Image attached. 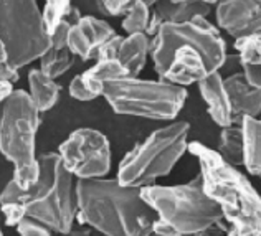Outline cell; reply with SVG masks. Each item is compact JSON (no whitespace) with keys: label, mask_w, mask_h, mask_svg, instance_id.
<instances>
[{"label":"cell","mask_w":261,"mask_h":236,"mask_svg":"<svg viewBox=\"0 0 261 236\" xmlns=\"http://www.w3.org/2000/svg\"><path fill=\"white\" fill-rule=\"evenodd\" d=\"M258 177H259V180H261V173H259V175H258Z\"/></svg>","instance_id":"obj_40"},{"label":"cell","mask_w":261,"mask_h":236,"mask_svg":"<svg viewBox=\"0 0 261 236\" xmlns=\"http://www.w3.org/2000/svg\"><path fill=\"white\" fill-rule=\"evenodd\" d=\"M152 234L155 236H184L182 233H178L175 228H172L170 225H167L166 221H162L157 218L152 225Z\"/></svg>","instance_id":"obj_30"},{"label":"cell","mask_w":261,"mask_h":236,"mask_svg":"<svg viewBox=\"0 0 261 236\" xmlns=\"http://www.w3.org/2000/svg\"><path fill=\"white\" fill-rule=\"evenodd\" d=\"M78 223L102 236H152L157 213L142 198L141 187L118 178L76 180Z\"/></svg>","instance_id":"obj_1"},{"label":"cell","mask_w":261,"mask_h":236,"mask_svg":"<svg viewBox=\"0 0 261 236\" xmlns=\"http://www.w3.org/2000/svg\"><path fill=\"white\" fill-rule=\"evenodd\" d=\"M197 2H202V4H205V5H215V4H218L220 0H197Z\"/></svg>","instance_id":"obj_35"},{"label":"cell","mask_w":261,"mask_h":236,"mask_svg":"<svg viewBox=\"0 0 261 236\" xmlns=\"http://www.w3.org/2000/svg\"><path fill=\"white\" fill-rule=\"evenodd\" d=\"M0 40L7 45L9 63L18 69L50 50V35L37 0H0Z\"/></svg>","instance_id":"obj_8"},{"label":"cell","mask_w":261,"mask_h":236,"mask_svg":"<svg viewBox=\"0 0 261 236\" xmlns=\"http://www.w3.org/2000/svg\"><path fill=\"white\" fill-rule=\"evenodd\" d=\"M137 0H96L99 12L106 13L111 17H119L124 15V12L127 10L129 5H133Z\"/></svg>","instance_id":"obj_24"},{"label":"cell","mask_w":261,"mask_h":236,"mask_svg":"<svg viewBox=\"0 0 261 236\" xmlns=\"http://www.w3.org/2000/svg\"><path fill=\"white\" fill-rule=\"evenodd\" d=\"M58 155L76 180L102 178L111 170V145L108 137L91 127L73 130L60 144Z\"/></svg>","instance_id":"obj_9"},{"label":"cell","mask_w":261,"mask_h":236,"mask_svg":"<svg viewBox=\"0 0 261 236\" xmlns=\"http://www.w3.org/2000/svg\"><path fill=\"white\" fill-rule=\"evenodd\" d=\"M189 152L200 165L198 175L203 192L220 206L226 223L243 236H258L261 233V195L250 178L202 142H189Z\"/></svg>","instance_id":"obj_3"},{"label":"cell","mask_w":261,"mask_h":236,"mask_svg":"<svg viewBox=\"0 0 261 236\" xmlns=\"http://www.w3.org/2000/svg\"><path fill=\"white\" fill-rule=\"evenodd\" d=\"M0 212L4 213L5 225H9V226H17L20 221H22L27 217L23 205L18 203V202L0 203Z\"/></svg>","instance_id":"obj_25"},{"label":"cell","mask_w":261,"mask_h":236,"mask_svg":"<svg viewBox=\"0 0 261 236\" xmlns=\"http://www.w3.org/2000/svg\"><path fill=\"white\" fill-rule=\"evenodd\" d=\"M101 96L116 114L172 121L187 101V89L164 80H141L139 76L108 81Z\"/></svg>","instance_id":"obj_7"},{"label":"cell","mask_w":261,"mask_h":236,"mask_svg":"<svg viewBox=\"0 0 261 236\" xmlns=\"http://www.w3.org/2000/svg\"><path fill=\"white\" fill-rule=\"evenodd\" d=\"M256 2H258V4H259V5H261V0H256Z\"/></svg>","instance_id":"obj_39"},{"label":"cell","mask_w":261,"mask_h":236,"mask_svg":"<svg viewBox=\"0 0 261 236\" xmlns=\"http://www.w3.org/2000/svg\"><path fill=\"white\" fill-rule=\"evenodd\" d=\"M215 18L218 29L235 40L261 32V5L256 0H220Z\"/></svg>","instance_id":"obj_10"},{"label":"cell","mask_w":261,"mask_h":236,"mask_svg":"<svg viewBox=\"0 0 261 236\" xmlns=\"http://www.w3.org/2000/svg\"><path fill=\"white\" fill-rule=\"evenodd\" d=\"M40 111L23 89L13 93L0 104V154L13 165V180L22 190H29L40 177L37 157V133Z\"/></svg>","instance_id":"obj_5"},{"label":"cell","mask_w":261,"mask_h":236,"mask_svg":"<svg viewBox=\"0 0 261 236\" xmlns=\"http://www.w3.org/2000/svg\"><path fill=\"white\" fill-rule=\"evenodd\" d=\"M124 76H127L126 69L122 68L118 58H113V60H98L94 66L86 69L85 73H81V80H83V85L86 86L88 91L98 98V96H101L102 86L108 81L124 78Z\"/></svg>","instance_id":"obj_16"},{"label":"cell","mask_w":261,"mask_h":236,"mask_svg":"<svg viewBox=\"0 0 261 236\" xmlns=\"http://www.w3.org/2000/svg\"><path fill=\"white\" fill-rule=\"evenodd\" d=\"M60 236H102V234L88 225H78V228L73 226L66 234H60Z\"/></svg>","instance_id":"obj_31"},{"label":"cell","mask_w":261,"mask_h":236,"mask_svg":"<svg viewBox=\"0 0 261 236\" xmlns=\"http://www.w3.org/2000/svg\"><path fill=\"white\" fill-rule=\"evenodd\" d=\"M38 161L37 183L22 190L15 180H9L0 193V203H22L27 217L42 221L53 233L66 234L74 226L78 213L76 178L65 169L58 152H46Z\"/></svg>","instance_id":"obj_2"},{"label":"cell","mask_w":261,"mask_h":236,"mask_svg":"<svg viewBox=\"0 0 261 236\" xmlns=\"http://www.w3.org/2000/svg\"><path fill=\"white\" fill-rule=\"evenodd\" d=\"M218 154L222 155L225 162L235 167L243 165V136L240 124L223 127L218 139Z\"/></svg>","instance_id":"obj_18"},{"label":"cell","mask_w":261,"mask_h":236,"mask_svg":"<svg viewBox=\"0 0 261 236\" xmlns=\"http://www.w3.org/2000/svg\"><path fill=\"white\" fill-rule=\"evenodd\" d=\"M70 7L71 0H45V9L42 10V15L48 35L57 29L58 23L66 17Z\"/></svg>","instance_id":"obj_22"},{"label":"cell","mask_w":261,"mask_h":236,"mask_svg":"<svg viewBox=\"0 0 261 236\" xmlns=\"http://www.w3.org/2000/svg\"><path fill=\"white\" fill-rule=\"evenodd\" d=\"M142 198L166 221L184 236L203 231H228V223L220 206L203 192L202 178L197 175L189 183L142 187Z\"/></svg>","instance_id":"obj_4"},{"label":"cell","mask_w":261,"mask_h":236,"mask_svg":"<svg viewBox=\"0 0 261 236\" xmlns=\"http://www.w3.org/2000/svg\"><path fill=\"white\" fill-rule=\"evenodd\" d=\"M258 236H261V233H259V234H258Z\"/></svg>","instance_id":"obj_41"},{"label":"cell","mask_w":261,"mask_h":236,"mask_svg":"<svg viewBox=\"0 0 261 236\" xmlns=\"http://www.w3.org/2000/svg\"><path fill=\"white\" fill-rule=\"evenodd\" d=\"M124 37H121V35L116 33L113 38H109L106 43H102L99 46V50L96 51V57L94 60L98 61V60H113L118 57V50H119V45H121V41Z\"/></svg>","instance_id":"obj_26"},{"label":"cell","mask_w":261,"mask_h":236,"mask_svg":"<svg viewBox=\"0 0 261 236\" xmlns=\"http://www.w3.org/2000/svg\"><path fill=\"white\" fill-rule=\"evenodd\" d=\"M223 81L231 106L233 124H240L243 116H261V89L251 88L242 71L226 76Z\"/></svg>","instance_id":"obj_12"},{"label":"cell","mask_w":261,"mask_h":236,"mask_svg":"<svg viewBox=\"0 0 261 236\" xmlns=\"http://www.w3.org/2000/svg\"><path fill=\"white\" fill-rule=\"evenodd\" d=\"M74 63V57L68 50H55L50 48L42 58H40V71L45 73L48 78L57 80L58 76L65 74Z\"/></svg>","instance_id":"obj_19"},{"label":"cell","mask_w":261,"mask_h":236,"mask_svg":"<svg viewBox=\"0 0 261 236\" xmlns=\"http://www.w3.org/2000/svg\"><path fill=\"white\" fill-rule=\"evenodd\" d=\"M147 57H150V38L146 33H134L122 38L116 58L127 76H139L147 63Z\"/></svg>","instance_id":"obj_14"},{"label":"cell","mask_w":261,"mask_h":236,"mask_svg":"<svg viewBox=\"0 0 261 236\" xmlns=\"http://www.w3.org/2000/svg\"><path fill=\"white\" fill-rule=\"evenodd\" d=\"M122 30L127 35L146 33L150 22V7H147L142 0H137L133 5L127 7V10L122 15Z\"/></svg>","instance_id":"obj_20"},{"label":"cell","mask_w":261,"mask_h":236,"mask_svg":"<svg viewBox=\"0 0 261 236\" xmlns=\"http://www.w3.org/2000/svg\"><path fill=\"white\" fill-rule=\"evenodd\" d=\"M70 96L76 101H93L96 99V96L91 94L83 85V80H81V74H76L70 83Z\"/></svg>","instance_id":"obj_27"},{"label":"cell","mask_w":261,"mask_h":236,"mask_svg":"<svg viewBox=\"0 0 261 236\" xmlns=\"http://www.w3.org/2000/svg\"><path fill=\"white\" fill-rule=\"evenodd\" d=\"M223 80L225 78L220 74V71H214L198 83V91H200L205 104H207V113L217 126L222 129L233 126L231 106Z\"/></svg>","instance_id":"obj_13"},{"label":"cell","mask_w":261,"mask_h":236,"mask_svg":"<svg viewBox=\"0 0 261 236\" xmlns=\"http://www.w3.org/2000/svg\"><path fill=\"white\" fill-rule=\"evenodd\" d=\"M242 73L245 76L246 83L255 88L261 89V66L259 65H242Z\"/></svg>","instance_id":"obj_28"},{"label":"cell","mask_w":261,"mask_h":236,"mask_svg":"<svg viewBox=\"0 0 261 236\" xmlns=\"http://www.w3.org/2000/svg\"><path fill=\"white\" fill-rule=\"evenodd\" d=\"M20 80V74H18V68L12 66L10 63H2L0 65V81H7V83H15Z\"/></svg>","instance_id":"obj_29"},{"label":"cell","mask_w":261,"mask_h":236,"mask_svg":"<svg viewBox=\"0 0 261 236\" xmlns=\"http://www.w3.org/2000/svg\"><path fill=\"white\" fill-rule=\"evenodd\" d=\"M9 63V51H7V45L4 43V40H0V65Z\"/></svg>","instance_id":"obj_33"},{"label":"cell","mask_w":261,"mask_h":236,"mask_svg":"<svg viewBox=\"0 0 261 236\" xmlns=\"http://www.w3.org/2000/svg\"><path fill=\"white\" fill-rule=\"evenodd\" d=\"M189 133L190 124L185 121L152 130L122 157L116 178L127 187L154 185L157 178L169 175L189 150Z\"/></svg>","instance_id":"obj_6"},{"label":"cell","mask_w":261,"mask_h":236,"mask_svg":"<svg viewBox=\"0 0 261 236\" xmlns=\"http://www.w3.org/2000/svg\"><path fill=\"white\" fill-rule=\"evenodd\" d=\"M15 228L20 236H51L53 234V231L46 225L30 217H25Z\"/></svg>","instance_id":"obj_23"},{"label":"cell","mask_w":261,"mask_h":236,"mask_svg":"<svg viewBox=\"0 0 261 236\" xmlns=\"http://www.w3.org/2000/svg\"><path fill=\"white\" fill-rule=\"evenodd\" d=\"M13 93V85L7 81H0V104H2L9 96Z\"/></svg>","instance_id":"obj_32"},{"label":"cell","mask_w":261,"mask_h":236,"mask_svg":"<svg viewBox=\"0 0 261 236\" xmlns=\"http://www.w3.org/2000/svg\"><path fill=\"white\" fill-rule=\"evenodd\" d=\"M172 4H184V2H192V0H170Z\"/></svg>","instance_id":"obj_36"},{"label":"cell","mask_w":261,"mask_h":236,"mask_svg":"<svg viewBox=\"0 0 261 236\" xmlns=\"http://www.w3.org/2000/svg\"><path fill=\"white\" fill-rule=\"evenodd\" d=\"M225 236H243L242 233H240L238 230H237V228H233V226H230L228 228V231H226L225 233Z\"/></svg>","instance_id":"obj_34"},{"label":"cell","mask_w":261,"mask_h":236,"mask_svg":"<svg viewBox=\"0 0 261 236\" xmlns=\"http://www.w3.org/2000/svg\"><path fill=\"white\" fill-rule=\"evenodd\" d=\"M114 35V29L105 20L91 15L81 17L80 22L74 23L68 33V50L73 57H78L83 61L94 60L99 46Z\"/></svg>","instance_id":"obj_11"},{"label":"cell","mask_w":261,"mask_h":236,"mask_svg":"<svg viewBox=\"0 0 261 236\" xmlns=\"http://www.w3.org/2000/svg\"><path fill=\"white\" fill-rule=\"evenodd\" d=\"M243 136V167L250 175L261 173V117L243 116L240 119Z\"/></svg>","instance_id":"obj_15"},{"label":"cell","mask_w":261,"mask_h":236,"mask_svg":"<svg viewBox=\"0 0 261 236\" xmlns=\"http://www.w3.org/2000/svg\"><path fill=\"white\" fill-rule=\"evenodd\" d=\"M0 236H4V233H2V226H0Z\"/></svg>","instance_id":"obj_38"},{"label":"cell","mask_w":261,"mask_h":236,"mask_svg":"<svg viewBox=\"0 0 261 236\" xmlns=\"http://www.w3.org/2000/svg\"><path fill=\"white\" fill-rule=\"evenodd\" d=\"M194 236H212V233L210 231H203V233H197Z\"/></svg>","instance_id":"obj_37"},{"label":"cell","mask_w":261,"mask_h":236,"mask_svg":"<svg viewBox=\"0 0 261 236\" xmlns=\"http://www.w3.org/2000/svg\"><path fill=\"white\" fill-rule=\"evenodd\" d=\"M29 94L40 113H46L57 104L61 88L57 85V81L40 71V68L32 69L29 73Z\"/></svg>","instance_id":"obj_17"},{"label":"cell","mask_w":261,"mask_h":236,"mask_svg":"<svg viewBox=\"0 0 261 236\" xmlns=\"http://www.w3.org/2000/svg\"><path fill=\"white\" fill-rule=\"evenodd\" d=\"M233 46H235V50L238 51L240 65H259L261 66V32L237 38Z\"/></svg>","instance_id":"obj_21"}]
</instances>
